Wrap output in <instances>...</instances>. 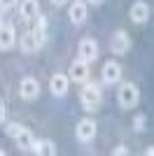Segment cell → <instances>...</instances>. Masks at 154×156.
<instances>
[{"label":"cell","mask_w":154,"mask_h":156,"mask_svg":"<svg viewBox=\"0 0 154 156\" xmlns=\"http://www.w3.org/2000/svg\"><path fill=\"white\" fill-rule=\"evenodd\" d=\"M79 100H82V105H84L86 112H94L98 105H101V100H103L101 86H98L96 82H84L82 91H79Z\"/></svg>","instance_id":"6da1fadb"},{"label":"cell","mask_w":154,"mask_h":156,"mask_svg":"<svg viewBox=\"0 0 154 156\" xmlns=\"http://www.w3.org/2000/svg\"><path fill=\"white\" fill-rule=\"evenodd\" d=\"M117 103L122 110H133L135 105L140 103V91H138V86L133 82H126V84L119 86V91H117Z\"/></svg>","instance_id":"7a4b0ae2"},{"label":"cell","mask_w":154,"mask_h":156,"mask_svg":"<svg viewBox=\"0 0 154 156\" xmlns=\"http://www.w3.org/2000/svg\"><path fill=\"white\" fill-rule=\"evenodd\" d=\"M77 58L84 61V63H91V61L98 58V42L91 37H84L77 47Z\"/></svg>","instance_id":"3957f363"},{"label":"cell","mask_w":154,"mask_h":156,"mask_svg":"<svg viewBox=\"0 0 154 156\" xmlns=\"http://www.w3.org/2000/svg\"><path fill=\"white\" fill-rule=\"evenodd\" d=\"M98 133V126L94 119H82V121H77V128H75V137L79 142H91Z\"/></svg>","instance_id":"277c9868"},{"label":"cell","mask_w":154,"mask_h":156,"mask_svg":"<svg viewBox=\"0 0 154 156\" xmlns=\"http://www.w3.org/2000/svg\"><path fill=\"white\" fill-rule=\"evenodd\" d=\"M110 49H112V54L124 56V54L131 49V35H128L126 30H117L115 35H112V40H110Z\"/></svg>","instance_id":"5b68a950"},{"label":"cell","mask_w":154,"mask_h":156,"mask_svg":"<svg viewBox=\"0 0 154 156\" xmlns=\"http://www.w3.org/2000/svg\"><path fill=\"white\" fill-rule=\"evenodd\" d=\"M70 75L68 77L72 79V82H77V84H84V82H89V63H84V61H72L70 63Z\"/></svg>","instance_id":"8992f818"},{"label":"cell","mask_w":154,"mask_h":156,"mask_svg":"<svg viewBox=\"0 0 154 156\" xmlns=\"http://www.w3.org/2000/svg\"><path fill=\"white\" fill-rule=\"evenodd\" d=\"M19 93L24 100H35V98L40 96V84H38V79H33V77H24L21 79V84H19Z\"/></svg>","instance_id":"52a82bcc"},{"label":"cell","mask_w":154,"mask_h":156,"mask_svg":"<svg viewBox=\"0 0 154 156\" xmlns=\"http://www.w3.org/2000/svg\"><path fill=\"white\" fill-rule=\"evenodd\" d=\"M128 16H131V21H133V23H145V21L149 19V5L145 2V0L133 2V5H131V9H128Z\"/></svg>","instance_id":"ba28073f"},{"label":"cell","mask_w":154,"mask_h":156,"mask_svg":"<svg viewBox=\"0 0 154 156\" xmlns=\"http://www.w3.org/2000/svg\"><path fill=\"white\" fill-rule=\"evenodd\" d=\"M68 86H70V77L68 75H54V77L49 79V91L54 93V96H65L68 93Z\"/></svg>","instance_id":"9c48e42d"},{"label":"cell","mask_w":154,"mask_h":156,"mask_svg":"<svg viewBox=\"0 0 154 156\" xmlns=\"http://www.w3.org/2000/svg\"><path fill=\"white\" fill-rule=\"evenodd\" d=\"M119 79H122V68H119V63L108 61V63L103 65V82H105V84H115Z\"/></svg>","instance_id":"30bf717a"},{"label":"cell","mask_w":154,"mask_h":156,"mask_svg":"<svg viewBox=\"0 0 154 156\" xmlns=\"http://www.w3.org/2000/svg\"><path fill=\"white\" fill-rule=\"evenodd\" d=\"M68 16H70V21L75 23V26L84 23V21H86V2H84V0H75V2L70 5Z\"/></svg>","instance_id":"8fae6325"},{"label":"cell","mask_w":154,"mask_h":156,"mask_svg":"<svg viewBox=\"0 0 154 156\" xmlns=\"http://www.w3.org/2000/svg\"><path fill=\"white\" fill-rule=\"evenodd\" d=\"M14 44H16V30H14V26L5 23L0 28V49H12Z\"/></svg>","instance_id":"7c38bea8"},{"label":"cell","mask_w":154,"mask_h":156,"mask_svg":"<svg viewBox=\"0 0 154 156\" xmlns=\"http://www.w3.org/2000/svg\"><path fill=\"white\" fill-rule=\"evenodd\" d=\"M40 16V5L38 0H21V19L24 21H33Z\"/></svg>","instance_id":"4fadbf2b"},{"label":"cell","mask_w":154,"mask_h":156,"mask_svg":"<svg viewBox=\"0 0 154 156\" xmlns=\"http://www.w3.org/2000/svg\"><path fill=\"white\" fill-rule=\"evenodd\" d=\"M33 154L38 156H54L56 154V144L51 140H35L33 142Z\"/></svg>","instance_id":"5bb4252c"},{"label":"cell","mask_w":154,"mask_h":156,"mask_svg":"<svg viewBox=\"0 0 154 156\" xmlns=\"http://www.w3.org/2000/svg\"><path fill=\"white\" fill-rule=\"evenodd\" d=\"M33 37H35V42H38V47H45L47 42V19L40 14L38 16V23H35V28H33Z\"/></svg>","instance_id":"9a60e30c"},{"label":"cell","mask_w":154,"mask_h":156,"mask_svg":"<svg viewBox=\"0 0 154 156\" xmlns=\"http://www.w3.org/2000/svg\"><path fill=\"white\" fill-rule=\"evenodd\" d=\"M14 140H16V144H19V149L21 151H33V142H35V140H33V135H31V130H21L19 135L14 137Z\"/></svg>","instance_id":"2e32d148"},{"label":"cell","mask_w":154,"mask_h":156,"mask_svg":"<svg viewBox=\"0 0 154 156\" xmlns=\"http://www.w3.org/2000/svg\"><path fill=\"white\" fill-rule=\"evenodd\" d=\"M35 49H40V47H38V42H35V37H33V33L31 30L24 33V35H21V51L33 54Z\"/></svg>","instance_id":"e0dca14e"},{"label":"cell","mask_w":154,"mask_h":156,"mask_svg":"<svg viewBox=\"0 0 154 156\" xmlns=\"http://www.w3.org/2000/svg\"><path fill=\"white\" fill-rule=\"evenodd\" d=\"M21 130H24V126H19V124H14V121H12V124H7L5 133H7V135H9V137H16V135H19V133H21Z\"/></svg>","instance_id":"ac0fdd59"},{"label":"cell","mask_w":154,"mask_h":156,"mask_svg":"<svg viewBox=\"0 0 154 156\" xmlns=\"http://www.w3.org/2000/svg\"><path fill=\"white\" fill-rule=\"evenodd\" d=\"M145 124H147V117L145 114H138V117L133 119V128L140 133V130H145Z\"/></svg>","instance_id":"d6986e66"},{"label":"cell","mask_w":154,"mask_h":156,"mask_svg":"<svg viewBox=\"0 0 154 156\" xmlns=\"http://www.w3.org/2000/svg\"><path fill=\"white\" fill-rule=\"evenodd\" d=\"M126 154H128V149L124 147V144H119V147H115V149H112V156H126Z\"/></svg>","instance_id":"ffe728a7"},{"label":"cell","mask_w":154,"mask_h":156,"mask_svg":"<svg viewBox=\"0 0 154 156\" xmlns=\"http://www.w3.org/2000/svg\"><path fill=\"white\" fill-rule=\"evenodd\" d=\"M16 5V0H0V7L2 9H9V7H14Z\"/></svg>","instance_id":"44dd1931"},{"label":"cell","mask_w":154,"mask_h":156,"mask_svg":"<svg viewBox=\"0 0 154 156\" xmlns=\"http://www.w3.org/2000/svg\"><path fill=\"white\" fill-rule=\"evenodd\" d=\"M5 121V103H2V98H0V124Z\"/></svg>","instance_id":"7402d4cb"},{"label":"cell","mask_w":154,"mask_h":156,"mask_svg":"<svg viewBox=\"0 0 154 156\" xmlns=\"http://www.w3.org/2000/svg\"><path fill=\"white\" fill-rule=\"evenodd\" d=\"M65 2H68V0H51V5H58V7L65 5Z\"/></svg>","instance_id":"603a6c76"},{"label":"cell","mask_w":154,"mask_h":156,"mask_svg":"<svg viewBox=\"0 0 154 156\" xmlns=\"http://www.w3.org/2000/svg\"><path fill=\"white\" fill-rule=\"evenodd\" d=\"M145 154H147V156H154V147H147V149H145Z\"/></svg>","instance_id":"cb8c5ba5"},{"label":"cell","mask_w":154,"mask_h":156,"mask_svg":"<svg viewBox=\"0 0 154 156\" xmlns=\"http://www.w3.org/2000/svg\"><path fill=\"white\" fill-rule=\"evenodd\" d=\"M91 5H103V2H105V0H89Z\"/></svg>","instance_id":"d4e9b609"},{"label":"cell","mask_w":154,"mask_h":156,"mask_svg":"<svg viewBox=\"0 0 154 156\" xmlns=\"http://www.w3.org/2000/svg\"><path fill=\"white\" fill-rule=\"evenodd\" d=\"M2 26H5V23H2V14H0V28H2Z\"/></svg>","instance_id":"484cf974"}]
</instances>
